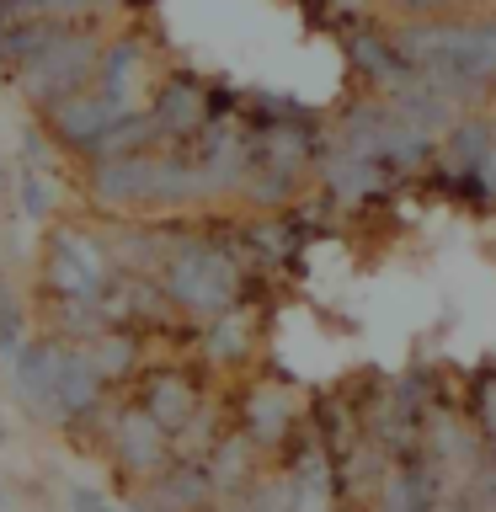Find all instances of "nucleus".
<instances>
[{
    "label": "nucleus",
    "mask_w": 496,
    "mask_h": 512,
    "mask_svg": "<svg viewBox=\"0 0 496 512\" xmlns=\"http://www.w3.org/2000/svg\"><path fill=\"white\" fill-rule=\"evenodd\" d=\"M256 342H262V320H256L251 304H235L230 315L208 320L198 347H203V358L214 368H240V363H251Z\"/></svg>",
    "instance_id": "nucleus-11"
},
{
    "label": "nucleus",
    "mask_w": 496,
    "mask_h": 512,
    "mask_svg": "<svg viewBox=\"0 0 496 512\" xmlns=\"http://www.w3.org/2000/svg\"><path fill=\"white\" fill-rule=\"evenodd\" d=\"M400 22H432V16H464L459 0H384Z\"/></svg>",
    "instance_id": "nucleus-20"
},
{
    "label": "nucleus",
    "mask_w": 496,
    "mask_h": 512,
    "mask_svg": "<svg viewBox=\"0 0 496 512\" xmlns=\"http://www.w3.org/2000/svg\"><path fill=\"white\" fill-rule=\"evenodd\" d=\"M470 422L480 432V443L496 454V379H480L475 384V400H470Z\"/></svg>",
    "instance_id": "nucleus-18"
},
{
    "label": "nucleus",
    "mask_w": 496,
    "mask_h": 512,
    "mask_svg": "<svg viewBox=\"0 0 496 512\" xmlns=\"http://www.w3.org/2000/svg\"><path fill=\"white\" fill-rule=\"evenodd\" d=\"M27 342V310H22V299H0V358H16V347Z\"/></svg>",
    "instance_id": "nucleus-19"
},
{
    "label": "nucleus",
    "mask_w": 496,
    "mask_h": 512,
    "mask_svg": "<svg viewBox=\"0 0 496 512\" xmlns=\"http://www.w3.org/2000/svg\"><path fill=\"white\" fill-rule=\"evenodd\" d=\"M139 406L176 438V432L203 411V384L192 379L187 368H150V374H144V390H139Z\"/></svg>",
    "instance_id": "nucleus-9"
},
{
    "label": "nucleus",
    "mask_w": 496,
    "mask_h": 512,
    "mask_svg": "<svg viewBox=\"0 0 496 512\" xmlns=\"http://www.w3.org/2000/svg\"><path fill=\"white\" fill-rule=\"evenodd\" d=\"M464 502H470V512H496V454H486L475 475L464 480Z\"/></svg>",
    "instance_id": "nucleus-17"
},
{
    "label": "nucleus",
    "mask_w": 496,
    "mask_h": 512,
    "mask_svg": "<svg viewBox=\"0 0 496 512\" xmlns=\"http://www.w3.org/2000/svg\"><path fill=\"white\" fill-rule=\"evenodd\" d=\"M102 48H107V43L96 38L91 27L64 22L59 38L48 43L22 75H16V86H22V96H27L38 112L54 107V102H64V96H75V91H91V86H96V64H102Z\"/></svg>",
    "instance_id": "nucleus-2"
},
{
    "label": "nucleus",
    "mask_w": 496,
    "mask_h": 512,
    "mask_svg": "<svg viewBox=\"0 0 496 512\" xmlns=\"http://www.w3.org/2000/svg\"><path fill=\"white\" fill-rule=\"evenodd\" d=\"M240 432L262 448V454H283L299 432V400L278 379H256L240 390Z\"/></svg>",
    "instance_id": "nucleus-6"
},
{
    "label": "nucleus",
    "mask_w": 496,
    "mask_h": 512,
    "mask_svg": "<svg viewBox=\"0 0 496 512\" xmlns=\"http://www.w3.org/2000/svg\"><path fill=\"white\" fill-rule=\"evenodd\" d=\"M262 448H256L240 427H230V432H219V443L203 454V470H208V480H214V496L224 502V496H235V491H246L256 475H262Z\"/></svg>",
    "instance_id": "nucleus-10"
},
{
    "label": "nucleus",
    "mask_w": 496,
    "mask_h": 512,
    "mask_svg": "<svg viewBox=\"0 0 496 512\" xmlns=\"http://www.w3.org/2000/svg\"><path fill=\"white\" fill-rule=\"evenodd\" d=\"M246 283H251V267L235 256L230 240L198 235V230L160 267V288L176 304V315L192 320V326H208V320L230 315L235 304H246Z\"/></svg>",
    "instance_id": "nucleus-1"
},
{
    "label": "nucleus",
    "mask_w": 496,
    "mask_h": 512,
    "mask_svg": "<svg viewBox=\"0 0 496 512\" xmlns=\"http://www.w3.org/2000/svg\"><path fill=\"white\" fill-rule=\"evenodd\" d=\"M240 198H246L256 214H283V208H299V198H304V171L256 166V171L246 176V187H240Z\"/></svg>",
    "instance_id": "nucleus-15"
},
{
    "label": "nucleus",
    "mask_w": 496,
    "mask_h": 512,
    "mask_svg": "<svg viewBox=\"0 0 496 512\" xmlns=\"http://www.w3.org/2000/svg\"><path fill=\"white\" fill-rule=\"evenodd\" d=\"M80 352L91 358V368L102 374L107 384H118L128 374H139L144 368V347H139V336L128 331V326H107V331H96L80 342Z\"/></svg>",
    "instance_id": "nucleus-14"
},
{
    "label": "nucleus",
    "mask_w": 496,
    "mask_h": 512,
    "mask_svg": "<svg viewBox=\"0 0 496 512\" xmlns=\"http://www.w3.org/2000/svg\"><path fill=\"white\" fill-rule=\"evenodd\" d=\"M118 118H123V112L91 86V91H75V96H64V102L43 107V134L64 155L96 160V150H102V139L112 134V123H118Z\"/></svg>",
    "instance_id": "nucleus-5"
},
{
    "label": "nucleus",
    "mask_w": 496,
    "mask_h": 512,
    "mask_svg": "<svg viewBox=\"0 0 496 512\" xmlns=\"http://www.w3.org/2000/svg\"><path fill=\"white\" fill-rule=\"evenodd\" d=\"M0 299H6V278H0Z\"/></svg>",
    "instance_id": "nucleus-23"
},
{
    "label": "nucleus",
    "mask_w": 496,
    "mask_h": 512,
    "mask_svg": "<svg viewBox=\"0 0 496 512\" xmlns=\"http://www.w3.org/2000/svg\"><path fill=\"white\" fill-rule=\"evenodd\" d=\"M107 459H112V470H123L128 486H144V480H155L160 470L176 464V443H171V432L134 400V406H123L118 416H112Z\"/></svg>",
    "instance_id": "nucleus-4"
},
{
    "label": "nucleus",
    "mask_w": 496,
    "mask_h": 512,
    "mask_svg": "<svg viewBox=\"0 0 496 512\" xmlns=\"http://www.w3.org/2000/svg\"><path fill=\"white\" fill-rule=\"evenodd\" d=\"M139 70H144V43H139V38L107 43V48H102V64H96V91H102L118 112H139V107H134Z\"/></svg>",
    "instance_id": "nucleus-13"
},
{
    "label": "nucleus",
    "mask_w": 496,
    "mask_h": 512,
    "mask_svg": "<svg viewBox=\"0 0 496 512\" xmlns=\"http://www.w3.org/2000/svg\"><path fill=\"white\" fill-rule=\"evenodd\" d=\"M70 512H118V507H112L102 491H91V486H75V491H70Z\"/></svg>",
    "instance_id": "nucleus-22"
},
{
    "label": "nucleus",
    "mask_w": 496,
    "mask_h": 512,
    "mask_svg": "<svg viewBox=\"0 0 496 512\" xmlns=\"http://www.w3.org/2000/svg\"><path fill=\"white\" fill-rule=\"evenodd\" d=\"M464 203H475V208H496V150L475 166V176L464 182Z\"/></svg>",
    "instance_id": "nucleus-21"
},
{
    "label": "nucleus",
    "mask_w": 496,
    "mask_h": 512,
    "mask_svg": "<svg viewBox=\"0 0 496 512\" xmlns=\"http://www.w3.org/2000/svg\"><path fill=\"white\" fill-rule=\"evenodd\" d=\"M315 182L320 192L336 203V208H368L379 203L384 192L395 187V176L384 160H368V155H352V150H336V144H326L315 160Z\"/></svg>",
    "instance_id": "nucleus-7"
},
{
    "label": "nucleus",
    "mask_w": 496,
    "mask_h": 512,
    "mask_svg": "<svg viewBox=\"0 0 496 512\" xmlns=\"http://www.w3.org/2000/svg\"><path fill=\"white\" fill-rule=\"evenodd\" d=\"M112 278V256L102 230L86 224H59L43 246V294L48 299H102Z\"/></svg>",
    "instance_id": "nucleus-3"
},
{
    "label": "nucleus",
    "mask_w": 496,
    "mask_h": 512,
    "mask_svg": "<svg viewBox=\"0 0 496 512\" xmlns=\"http://www.w3.org/2000/svg\"><path fill=\"white\" fill-rule=\"evenodd\" d=\"M144 112L155 118L160 139H166L171 150H187V144L208 128V118H214V96H208L203 80L171 75V80H160V86H155V96H150V107H144Z\"/></svg>",
    "instance_id": "nucleus-8"
},
{
    "label": "nucleus",
    "mask_w": 496,
    "mask_h": 512,
    "mask_svg": "<svg viewBox=\"0 0 496 512\" xmlns=\"http://www.w3.org/2000/svg\"><path fill=\"white\" fill-rule=\"evenodd\" d=\"M16 198H22L27 219H48V214H54V182H48V166H22Z\"/></svg>",
    "instance_id": "nucleus-16"
},
{
    "label": "nucleus",
    "mask_w": 496,
    "mask_h": 512,
    "mask_svg": "<svg viewBox=\"0 0 496 512\" xmlns=\"http://www.w3.org/2000/svg\"><path fill=\"white\" fill-rule=\"evenodd\" d=\"M432 496H438L432 470L422 464V454H411V459H395L390 464V475L379 480L368 512H432Z\"/></svg>",
    "instance_id": "nucleus-12"
}]
</instances>
